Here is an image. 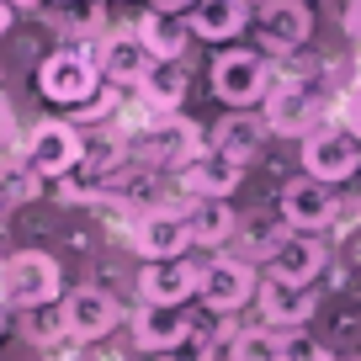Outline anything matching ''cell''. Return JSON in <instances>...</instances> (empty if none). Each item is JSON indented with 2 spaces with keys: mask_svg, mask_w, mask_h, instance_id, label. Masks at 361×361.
<instances>
[{
  "mask_svg": "<svg viewBox=\"0 0 361 361\" xmlns=\"http://www.w3.org/2000/svg\"><path fill=\"white\" fill-rule=\"evenodd\" d=\"M128 159L144 170H159V176H176L186 159H197L207 149V128L197 117L176 112V117H138L133 128H123Z\"/></svg>",
  "mask_w": 361,
  "mask_h": 361,
  "instance_id": "6da1fadb",
  "label": "cell"
},
{
  "mask_svg": "<svg viewBox=\"0 0 361 361\" xmlns=\"http://www.w3.org/2000/svg\"><path fill=\"white\" fill-rule=\"evenodd\" d=\"M64 266L69 260L59 255V250H48V245H16L11 255L0 260V298H6L16 314L59 303V298L69 293Z\"/></svg>",
  "mask_w": 361,
  "mask_h": 361,
  "instance_id": "7a4b0ae2",
  "label": "cell"
},
{
  "mask_svg": "<svg viewBox=\"0 0 361 361\" xmlns=\"http://www.w3.org/2000/svg\"><path fill=\"white\" fill-rule=\"evenodd\" d=\"M271 80H276V64L255 43H228L207 64V90L224 112H255L271 96Z\"/></svg>",
  "mask_w": 361,
  "mask_h": 361,
  "instance_id": "3957f363",
  "label": "cell"
},
{
  "mask_svg": "<svg viewBox=\"0 0 361 361\" xmlns=\"http://www.w3.org/2000/svg\"><path fill=\"white\" fill-rule=\"evenodd\" d=\"M32 85H37V96H43L48 106L75 112V106H85L106 80H102V64H96V48L90 43H59V48H48V54L37 59Z\"/></svg>",
  "mask_w": 361,
  "mask_h": 361,
  "instance_id": "277c9868",
  "label": "cell"
},
{
  "mask_svg": "<svg viewBox=\"0 0 361 361\" xmlns=\"http://www.w3.org/2000/svg\"><path fill=\"white\" fill-rule=\"evenodd\" d=\"M59 314H64V329H69L75 345H96V340L128 329L133 303H128L123 293H112V287H102V282H75L59 298Z\"/></svg>",
  "mask_w": 361,
  "mask_h": 361,
  "instance_id": "5b68a950",
  "label": "cell"
},
{
  "mask_svg": "<svg viewBox=\"0 0 361 361\" xmlns=\"http://www.w3.org/2000/svg\"><path fill=\"white\" fill-rule=\"evenodd\" d=\"M260 117H266V128H271V138H303V133H314L319 123L329 117V90L319 85V80H287V75H276L271 80V96L260 102Z\"/></svg>",
  "mask_w": 361,
  "mask_h": 361,
  "instance_id": "8992f818",
  "label": "cell"
},
{
  "mask_svg": "<svg viewBox=\"0 0 361 361\" xmlns=\"http://www.w3.org/2000/svg\"><path fill=\"white\" fill-rule=\"evenodd\" d=\"M298 170L314 176V180H324V186H335V192H345V186L361 180V144L335 123V117H324L314 133L298 138Z\"/></svg>",
  "mask_w": 361,
  "mask_h": 361,
  "instance_id": "52a82bcc",
  "label": "cell"
},
{
  "mask_svg": "<svg viewBox=\"0 0 361 361\" xmlns=\"http://www.w3.org/2000/svg\"><path fill=\"white\" fill-rule=\"evenodd\" d=\"M314 27H319L314 0H260L250 37L266 59H287L298 48H314Z\"/></svg>",
  "mask_w": 361,
  "mask_h": 361,
  "instance_id": "ba28073f",
  "label": "cell"
},
{
  "mask_svg": "<svg viewBox=\"0 0 361 361\" xmlns=\"http://www.w3.org/2000/svg\"><path fill=\"white\" fill-rule=\"evenodd\" d=\"M276 218H282L293 234H324L329 239L340 228V192L298 170V176H287L282 186H276Z\"/></svg>",
  "mask_w": 361,
  "mask_h": 361,
  "instance_id": "9c48e42d",
  "label": "cell"
},
{
  "mask_svg": "<svg viewBox=\"0 0 361 361\" xmlns=\"http://www.w3.org/2000/svg\"><path fill=\"white\" fill-rule=\"evenodd\" d=\"M255 287H260V266H255V260L234 255V250L207 255L197 308H207V314H228V319H245L250 303H255Z\"/></svg>",
  "mask_w": 361,
  "mask_h": 361,
  "instance_id": "30bf717a",
  "label": "cell"
},
{
  "mask_svg": "<svg viewBox=\"0 0 361 361\" xmlns=\"http://www.w3.org/2000/svg\"><path fill=\"white\" fill-rule=\"evenodd\" d=\"M22 165L37 170L48 186L64 180V176H75V170L85 165V128H75L69 117H48V123H37L32 133L22 138Z\"/></svg>",
  "mask_w": 361,
  "mask_h": 361,
  "instance_id": "8fae6325",
  "label": "cell"
},
{
  "mask_svg": "<svg viewBox=\"0 0 361 361\" xmlns=\"http://www.w3.org/2000/svg\"><path fill=\"white\" fill-rule=\"evenodd\" d=\"M245 180H250V165L218 154V149H202L197 159H186L170 176V186H176L180 202H239Z\"/></svg>",
  "mask_w": 361,
  "mask_h": 361,
  "instance_id": "7c38bea8",
  "label": "cell"
},
{
  "mask_svg": "<svg viewBox=\"0 0 361 361\" xmlns=\"http://www.w3.org/2000/svg\"><path fill=\"white\" fill-rule=\"evenodd\" d=\"M128 250L133 260H176V255H192V224H186V202H165V207H149L128 224Z\"/></svg>",
  "mask_w": 361,
  "mask_h": 361,
  "instance_id": "4fadbf2b",
  "label": "cell"
},
{
  "mask_svg": "<svg viewBox=\"0 0 361 361\" xmlns=\"http://www.w3.org/2000/svg\"><path fill=\"white\" fill-rule=\"evenodd\" d=\"M329 260H335V245H329L324 234H293V228H287L282 245L260 260V276L287 282V287H324Z\"/></svg>",
  "mask_w": 361,
  "mask_h": 361,
  "instance_id": "5bb4252c",
  "label": "cell"
},
{
  "mask_svg": "<svg viewBox=\"0 0 361 361\" xmlns=\"http://www.w3.org/2000/svg\"><path fill=\"white\" fill-rule=\"evenodd\" d=\"M319 308H324V287H287V282L260 276L250 319L266 324V329H276V335H287V329H314Z\"/></svg>",
  "mask_w": 361,
  "mask_h": 361,
  "instance_id": "9a60e30c",
  "label": "cell"
},
{
  "mask_svg": "<svg viewBox=\"0 0 361 361\" xmlns=\"http://www.w3.org/2000/svg\"><path fill=\"white\" fill-rule=\"evenodd\" d=\"M192 329H197L192 303H133V314H128V340L144 361L159 356V350H176L180 340H192Z\"/></svg>",
  "mask_w": 361,
  "mask_h": 361,
  "instance_id": "2e32d148",
  "label": "cell"
},
{
  "mask_svg": "<svg viewBox=\"0 0 361 361\" xmlns=\"http://www.w3.org/2000/svg\"><path fill=\"white\" fill-rule=\"evenodd\" d=\"M202 271L207 250H192L176 260H138V303H197Z\"/></svg>",
  "mask_w": 361,
  "mask_h": 361,
  "instance_id": "e0dca14e",
  "label": "cell"
},
{
  "mask_svg": "<svg viewBox=\"0 0 361 361\" xmlns=\"http://www.w3.org/2000/svg\"><path fill=\"white\" fill-rule=\"evenodd\" d=\"M128 102L138 106V117H176V112H186V102H192V64H186V59L154 64L144 80H138V90L128 96Z\"/></svg>",
  "mask_w": 361,
  "mask_h": 361,
  "instance_id": "ac0fdd59",
  "label": "cell"
},
{
  "mask_svg": "<svg viewBox=\"0 0 361 361\" xmlns=\"http://www.w3.org/2000/svg\"><path fill=\"white\" fill-rule=\"evenodd\" d=\"M90 48H96L102 80H106V85H117V90H128V96H133L138 80L154 69V59H149V48L133 37V27H112V32H102Z\"/></svg>",
  "mask_w": 361,
  "mask_h": 361,
  "instance_id": "d6986e66",
  "label": "cell"
},
{
  "mask_svg": "<svg viewBox=\"0 0 361 361\" xmlns=\"http://www.w3.org/2000/svg\"><path fill=\"white\" fill-rule=\"evenodd\" d=\"M276 144L271 138V128H266V117H260V106L255 112H218L213 123H207V149H218V154H228V159H239V165H255L266 149Z\"/></svg>",
  "mask_w": 361,
  "mask_h": 361,
  "instance_id": "ffe728a7",
  "label": "cell"
},
{
  "mask_svg": "<svg viewBox=\"0 0 361 361\" xmlns=\"http://www.w3.org/2000/svg\"><path fill=\"white\" fill-rule=\"evenodd\" d=\"M250 22H255V6H250V0H197L192 11H186L192 37H197V43H207V48L245 43Z\"/></svg>",
  "mask_w": 361,
  "mask_h": 361,
  "instance_id": "44dd1931",
  "label": "cell"
},
{
  "mask_svg": "<svg viewBox=\"0 0 361 361\" xmlns=\"http://www.w3.org/2000/svg\"><path fill=\"white\" fill-rule=\"evenodd\" d=\"M239 202H186V224H192V245L207 250V255H224L234 250L239 234Z\"/></svg>",
  "mask_w": 361,
  "mask_h": 361,
  "instance_id": "7402d4cb",
  "label": "cell"
},
{
  "mask_svg": "<svg viewBox=\"0 0 361 361\" xmlns=\"http://www.w3.org/2000/svg\"><path fill=\"white\" fill-rule=\"evenodd\" d=\"M133 37L149 48V59L154 64H165V59H186L192 54V27H186V16H165V11H138V22H133Z\"/></svg>",
  "mask_w": 361,
  "mask_h": 361,
  "instance_id": "603a6c76",
  "label": "cell"
},
{
  "mask_svg": "<svg viewBox=\"0 0 361 361\" xmlns=\"http://www.w3.org/2000/svg\"><path fill=\"white\" fill-rule=\"evenodd\" d=\"M314 329L329 340V350L335 356H356L361 350V298H324V308H319Z\"/></svg>",
  "mask_w": 361,
  "mask_h": 361,
  "instance_id": "cb8c5ba5",
  "label": "cell"
},
{
  "mask_svg": "<svg viewBox=\"0 0 361 361\" xmlns=\"http://www.w3.org/2000/svg\"><path fill=\"white\" fill-rule=\"evenodd\" d=\"M16 335H22V345L32 350V356H64V350L75 345V340H69V329H64V314H59V303L16 314Z\"/></svg>",
  "mask_w": 361,
  "mask_h": 361,
  "instance_id": "d4e9b609",
  "label": "cell"
},
{
  "mask_svg": "<svg viewBox=\"0 0 361 361\" xmlns=\"http://www.w3.org/2000/svg\"><path fill=\"white\" fill-rule=\"evenodd\" d=\"M276 345H282V335H276V329L245 319V324L224 340V361H276Z\"/></svg>",
  "mask_w": 361,
  "mask_h": 361,
  "instance_id": "484cf974",
  "label": "cell"
},
{
  "mask_svg": "<svg viewBox=\"0 0 361 361\" xmlns=\"http://www.w3.org/2000/svg\"><path fill=\"white\" fill-rule=\"evenodd\" d=\"M276 361H340L329 350V340L319 329H287L282 345H276Z\"/></svg>",
  "mask_w": 361,
  "mask_h": 361,
  "instance_id": "4316f807",
  "label": "cell"
},
{
  "mask_svg": "<svg viewBox=\"0 0 361 361\" xmlns=\"http://www.w3.org/2000/svg\"><path fill=\"white\" fill-rule=\"evenodd\" d=\"M335 123H340V128H345V133L361 144V75H356V80H350V85L335 96Z\"/></svg>",
  "mask_w": 361,
  "mask_h": 361,
  "instance_id": "83f0119b",
  "label": "cell"
},
{
  "mask_svg": "<svg viewBox=\"0 0 361 361\" xmlns=\"http://www.w3.org/2000/svg\"><path fill=\"white\" fill-rule=\"evenodd\" d=\"M149 361H224V350H218L213 340L192 335V340H180L176 350H159V356H149Z\"/></svg>",
  "mask_w": 361,
  "mask_h": 361,
  "instance_id": "f1b7e54d",
  "label": "cell"
},
{
  "mask_svg": "<svg viewBox=\"0 0 361 361\" xmlns=\"http://www.w3.org/2000/svg\"><path fill=\"white\" fill-rule=\"evenodd\" d=\"M340 32H345L350 48H361V0H345V11H340Z\"/></svg>",
  "mask_w": 361,
  "mask_h": 361,
  "instance_id": "f546056e",
  "label": "cell"
},
{
  "mask_svg": "<svg viewBox=\"0 0 361 361\" xmlns=\"http://www.w3.org/2000/svg\"><path fill=\"white\" fill-rule=\"evenodd\" d=\"M11 138H16V112H11V102L0 96V149H11Z\"/></svg>",
  "mask_w": 361,
  "mask_h": 361,
  "instance_id": "4dcf8cb0",
  "label": "cell"
},
{
  "mask_svg": "<svg viewBox=\"0 0 361 361\" xmlns=\"http://www.w3.org/2000/svg\"><path fill=\"white\" fill-rule=\"evenodd\" d=\"M197 0H149V11H165V16H186Z\"/></svg>",
  "mask_w": 361,
  "mask_h": 361,
  "instance_id": "1f68e13d",
  "label": "cell"
},
{
  "mask_svg": "<svg viewBox=\"0 0 361 361\" xmlns=\"http://www.w3.org/2000/svg\"><path fill=\"white\" fill-rule=\"evenodd\" d=\"M16 16H22V11H16L11 0H0V43H6V37H11V27H16Z\"/></svg>",
  "mask_w": 361,
  "mask_h": 361,
  "instance_id": "d6a6232c",
  "label": "cell"
},
{
  "mask_svg": "<svg viewBox=\"0 0 361 361\" xmlns=\"http://www.w3.org/2000/svg\"><path fill=\"white\" fill-rule=\"evenodd\" d=\"M11 329H16V308L0 298V345H6V335H11Z\"/></svg>",
  "mask_w": 361,
  "mask_h": 361,
  "instance_id": "836d02e7",
  "label": "cell"
},
{
  "mask_svg": "<svg viewBox=\"0 0 361 361\" xmlns=\"http://www.w3.org/2000/svg\"><path fill=\"white\" fill-rule=\"evenodd\" d=\"M43 6H59V11H64V6H80V0H43Z\"/></svg>",
  "mask_w": 361,
  "mask_h": 361,
  "instance_id": "e575fe53",
  "label": "cell"
},
{
  "mask_svg": "<svg viewBox=\"0 0 361 361\" xmlns=\"http://www.w3.org/2000/svg\"><path fill=\"white\" fill-rule=\"evenodd\" d=\"M102 6H112V11H117V6H138V0H102Z\"/></svg>",
  "mask_w": 361,
  "mask_h": 361,
  "instance_id": "d590c367",
  "label": "cell"
},
{
  "mask_svg": "<svg viewBox=\"0 0 361 361\" xmlns=\"http://www.w3.org/2000/svg\"><path fill=\"white\" fill-rule=\"evenodd\" d=\"M340 361H361V350H356V356H340Z\"/></svg>",
  "mask_w": 361,
  "mask_h": 361,
  "instance_id": "8d00e7d4",
  "label": "cell"
},
{
  "mask_svg": "<svg viewBox=\"0 0 361 361\" xmlns=\"http://www.w3.org/2000/svg\"><path fill=\"white\" fill-rule=\"evenodd\" d=\"M250 6H260V0H250Z\"/></svg>",
  "mask_w": 361,
  "mask_h": 361,
  "instance_id": "74e56055",
  "label": "cell"
}]
</instances>
